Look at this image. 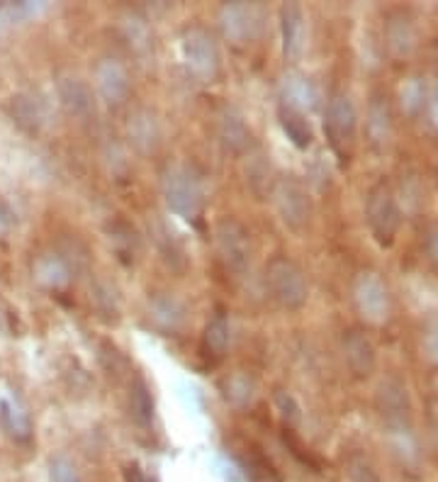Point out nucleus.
Segmentation results:
<instances>
[{"instance_id":"6e6552de","label":"nucleus","mask_w":438,"mask_h":482,"mask_svg":"<svg viewBox=\"0 0 438 482\" xmlns=\"http://www.w3.org/2000/svg\"><path fill=\"white\" fill-rule=\"evenodd\" d=\"M222 35L232 44H248L261 35L263 10L256 3H227L219 8Z\"/></svg>"},{"instance_id":"1a4fd4ad","label":"nucleus","mask_w":438,"mask_h":482,"mask_svg":"<svg viewBox=\"0 0 438 482\" xmlns=\"http://www.w3.org/2000/svg\"><path fill=\"white\" fill-rule=\"evenodd\" d=\"M353 300L358 312L373 325H383L390 317V290L373 271H360L353 281Z\"/></svg>"},{"instance_id":"bb28decb","label":"nucleus","mask_w":438,"mask_h":482,"mask_svg":"<svg viewBox=\"0 0 438 482\" xmlns=\"http://www.w3.org/2000/svg\"><path fill=\"white\" fill-rule=\"evenodd\" d=\"M224 397H227L232 404H239V407H244L254 400V380L248 376H232L224 383Z\"/></svg>"},{"instance_id":"a211bd4d","label":"nucleus","mask_w":438,"mask_h":482,"mask_svg":"<svg viewBox=\"0 0 438 482\" xmlns=\"http://www.w3.org/2000/svg\"><path fill=\"white\" fill-rule=\"evenodd\" d=\"M10 117L15 120L20 130L27 134H37L42 131L44 123H46V107L37 96L32 93H20V96L10 97Z\"/></svg>"},{"instance_id":"423d86ee","label":"nucleus","mask_w":438,"mask_h":482,"mask_svg":"<svg viewBox=\"0 0 438 482\" xmlns=\"http://www.w3.org/2000/svg\"><path fill=\"white\" fill-rule=\"evenodd\" d=\"M375 404L394 438H400L402 444L407 438H412V400L400 377H387L385 383L377 387Z\"/></svg>"},{"instance_id":"c756f323","label":"nucleus","mask_w":438,"mask_h":482,"mask_svg":"<svg viewBox=\"0 0 438 482\" xmlns=\"http://www.w3.org/2000/svg\"><path fill=\"white\" fill-rule=\"evenodd\" d=\"M110 244L117 249V254H122L120 258H130L137 251L134 229H130V224H124V222H120V229H117V224H113V229H110Z\"/></svg>"},{"instance_id":"9d476101","label":"nucleus","mask_w":438,"mask_h":482,"mask_svg":"<svg viewBox=\"0 0 438 482\" xmlns=\"http://www.w3.org/2000/svg\"><path fill=\"white\" fill-rule=\"evenodd\" d=\"M273 198H275V207H278V215H281L285 227L292 229V232H299V229H305L309 224V219H312V198L298 181H292V178L278 181L275 190H273Z\"/></svg>"},{"instance_id":"f257e3e1","label":"nucleus","mask_w":438,"mask_h":482,"mask_svg":"<svg viewBox=\"0 0 438 482\" xmlns=\"http://www.w3.org/2000/svg\"><path fill=\"white\" fill-rule=\"evenodd\" d=\"M161 185H164V198L171 212L190 222L200 217L205 210V183L193 166L175 164L164 173Z\"/></svg>"},{"instance_id":"72a5a7b5","label":"nucleus","mask_w":438,"mask_h":482,"mask_svg":"<svg viewBox=\"0 0 438 482\" xmlns=\"http://www.w3.org/2000/svg\"><path fill=\"white\" fill-rule=\"evenodd\" d=\"M124 482H156L154 478H149V475L144 473V468H141L139 463H130L124 465Z\"/></svg>"},{"instance_id":"39448f33","label":"nucleus","mask_w":438,"mask_h":482,"mask_svg":"<svg viewBox=\"0 0 438 482\" xmlns=\"http://www.w3.org/2000/svg\"><path fill=\"white\" fill-rule=\"evenodd\" d=\"M358 131V113L349 93H333L326 100L324 110V134L329 147L341 164H349Z\"/></svg>"},{"instance_id":"393cba45","label":"nucleus","mask_w":438,"mask_h":482,"mask_svg":"<svg viewBox=\"0 0 438 482\" xmlns=\"http://www.w3.org/2000/svg\"><path fill=\"white\" fill-rule=\"evenodd\" d=\"M0 421H3L5 431L15 441L29 444V438H32V419L22 410V404L18 400H13V397H3L0 400Z\"/></svg>"},{"instance_id":"2f4dec72","label":"nucleus","mask_w":438,"mask_h":482,"mask_svg":"<svg viewBox=\"0 0 438 482\" xmlns=\"http://www.w3.org/2000/svg\"><path fill=\"white\" fill-rule=\"evenodd\" d=\"M421 246H424V254H426L429 266L438 273V222H431L429 227L424 229Z\"/></svg>"},{"instance_id":"7ed1b4c3","label":"nucleus","mask_w":438,"mask_h":482,"mask_svg":"<svg viewBox=\"0 0 438 482\" xmlns=\"http://www.w3.org/2000/svg\"><path fill=\"white\" fill-rule=\"evenodd\" d=\"M366 222L377 246L390 249L397 241L400 227H402V210L394 195L392 185L387 181H377L368 190L366 198Z\"/></svg>"},{"instance_id":"4468645a","label":"nucleus","mask_w":438,"mask_h":482,"mask_svg":"<svg viewBox=\"0 0 438 482\" xmlns=\"http://www.w3.org/2000/svg\"><path fill=\"white\" fill-rule=\"evenodd\" d=\"M383 35H385L387 52L392 54L394 59H407L417 49V25L412 15L404 10H392L387 15Z\"/></svg>"},{"instance_id":"c85d7f7f","label":"nucleus","mask_w":438,"mask_h":482,"mask_svg":"<svg viewBox=\"0 0 438 482\" xmlns=\"http://www.w3.org/2000/svg\"><path fill=\"white\" fill-rule=\"evenodd\" d=\"M346 475H349L350 482H383L375 465L370 463L363 453H350L349 461H346Z\"/></svg>"},{"instance_id":"7c9ffc66","label":"nucleus","mask_w":438,"mask_h":482,"mask_svg":"<svg viewBox=\"0 0 438 482\" xmlns=\"http://www.w3.org/2000/svg\"><path fill=\"white\" fill-rule=\"evenodd\" d=\"M273 400H275V407H278V412L288 424H298L302 412H299V404L298 400L288 393V390H278V393L273 394Z\"/></svg>"},{"instance_id":"2eb2a0df","label":"nucleus","mask_w":438,"mask_h":482,"mask_svg":"<svg viewBox=\"0 0 438 482\" xmlns=\"http://www.w3.org/2000/svg\"><path fill=\"white\" fill-rule=\"evenodd\" d=\"M392 107L390 100L383 93H373L368 103V120H366V134H368L370 147L375 151H385L392 140Z\"/></svg>"},{"instance_id":"f8f14e48","label":"nucleus","mask_w":438,"mask_h":482,"mask_svg":"<svg viewBox=\"0 0 438 482\" xmlns=\"http://www.w3.org/2000/svg\"><path fill=\"white\" fill-rule=\"evenodd\" d=\"M341 346L343 359H346V366H349V370L353 373V377L366 380V377L375 373L377 353L368 334L360 332V329H349V332H343Z\"/></svg>"},{"instance_id":"20e7f679","label":"nucleus","mask_w":438,"mask_h":482,"mask_svg":"<svg viewBox=\"0 0 438 482\" xmlns=\"http://www.w3.org/2000/svg\"><path fill=\"white\" fill-rule=\"evenodd\" d=\"M265 288L271 298L288 312H298L309 300V283L298 263L285 256H275L265 266Z\"/></svg>"},{"instance_id":"c9c22d12","label":"nucleus","mask_w":438,"mask_h":482,"mask_svg":"<svg viewBox=\"0 0 438 482\" xmlns=\"http://www.w3.org/2000/svg\"><path fill=\"white\" fill-rule=\"evenodd\" d=\"M426 349H429L431 359L438 360V326H434L426 336Z\"/></svg>"},{"instance_id":"9b49d317","label":"nucleus","mask_w":438,"mask_h":482,"mask_svg":"<svg viewBox=\"0 0 438 482\" xmlns=\"http://www.w3.org/2000/svg\"><path fill=\"white\" fill-rule=\"evenodd\" d=\"M96 90L105 106H124L131 93V79L127 66L114 56H103L96 63Z\"/></svg>"},{"instance_id":"412c9836","label":"nucleus","mask_w":438,"mask_h":482,"mask_svg":"<svg viewBox=\"0 0 438 482\" xmlns=\"http://www.w3.org/2000/svg\"><path fill=\"white\" fill-rule=\"evenodd\" d=\"M281 106L305 113L316 106V88L302 73H285L281 80Z\"/></svg>"},{"instance_id":"0eeeda50","label":"nucleus","mask_w":438,"mask_h":482,"mask_svg":"<svg viewBox=\"0 0 438 482\" xmlns=\"http://www.w3.org/2000/svg\"><path fill=\"white\" fill-rule=\"evenodd\" d=\"M215 246L224 263V268L237 275H244L251 266V234L234 217L219 219L215 224Z\"/></svg>"},{"instance_id":"f3484780","label":"nucleus","mask_w":438,"mask_h":482,"mask_svg":"<svg viewBox=\"0 0 438 482\" xmlns=\"http://www.w3.org/2000/svg\"><path fill=\"white\" fill-rule=\"evenodd\" d=\"M217 137L219 144L229 154H244L246 147L251 144V130L246 127L244 117L234 107H227V110L219 113Z\"/></svg>"},{"instance_id":"aec40b11","label":"nucleus","mask_w":438,"mask_h":482,"mask_svg":"<svg viewBox=\"0 0 438 482\" xmlns=\"http://www.w3.org/2000/svg\"><path fill=\"white\" fill-rule=\"evenodd\" d=\"M32 271H35V281L39 283V285H44L46 290L69 288L71 278H73L71 263L66 261L62 254H56V251L39 256Z\"/></svg>"},{"instance_id":"5701e85b","label":"nucleus","mask_w":438,"mask_h":482,"mask_svg":"<svg viewBox=\"0 0 438 482\" xmlns=\"http://www.w3.org/2000/svg\"><path fill=\"white\" fill-rule=\"evenodd\" d=\"M278 123H281L285 137H288L290 144H292L295 149L307 151L309 147H312V141H315V131H312V124H309L305 113L292 110V107H288V106H281L278 107Z\"/></svg>"},{"instance_id":"cd10ccee","label":"nucleus","mask_w":438,"mask_h":482,"mask_svg":"<svg viewBox=\"0 0 438 482\" xmlns=\"http://www.w3.org/2000/svg\"><path fill=\"white\" fill-rule=\"evenodd\" d=\"M49 480L52 482H83L79 465L73 463V458L66 453H56L49 461Z\"/></svg>"},{"instance_id":"a878e982","label":"nucleus","mask_w":438,"mask_h":482,"mask_svg":"<svg viewBox=\"0 0 438 482\" xmlns=\"http://www.w3.org/2000/svg\"><path fill=\"white\" fill-rule=\"evenodd\" d=\"M154 394L144 377H134L130 385V414L139 427H151L154 421Z\"/></svg>"},{"instance_id":"4c0bfd02","label":"nucleus","mask_w":438,"mask_h":482,"mask_svg":"<svg viewBox=\"0 0 438 482\" xmlns=\"http://www.w3.org/2000/svg\"><path fill=\"white\" fill-rule=\"evenodd\" d=\"M0 10H3V5H0Z\"/></svg>"},{"instance_id":"f03ea898","label":"nucleus","mask_w":438,"mask_h":482,"mask_svg":"<svg viewBox=\"0 0 438 482\" xmlns=\"http://www.w3.org/2000/svg\"><path fill=\"white\" fill-rule=\"evenodd\" d=\"M181 56L188 73L198 83H215L222 73V54L210 30L200 25L185 27L181 35Z\"/></svg>"},{"instance_id":"dca6fc26","label":"nucleus","mask_w":438,"mask_h":482,"mask_svg":"<svg viewBox=\"0 0 438 482\" xmlns=\"http://www.w3.org/2000/svg\"><path fill=\"white\" fill-rule=\"evenodd\" d=\"M127 140L134 149L149 156L161 147V124H158L156 114L139 107L137 113H131L130 123H127Z\"/></svg>"},{"instance_id":"e433bc0d","label":"nucleus","mask_w":438,"mask_h":482,"mask_svg":"<svg viewBox=\"0 0 438 482\" xmlns=\"http://www.w3.org/2000/svg\"><path fill=\"white\" fill-rule=\"evenodd\" d=\"M436 185H438V168H436Z\"/></svg>"},{"instance_id":"473e14b6","label":"nucleus","mask_w":438,"mask_h":482,"mask_svg":"<svg viewBox=\"0 0 438 482\" xmlns=\"http://www.w3.org/2000/svg\"><path fill=\"white\" fill-rule=\"evenodd\" d=\"M96 302H97V309H100V315L105 317V315H113V319H117V302H114V298L110 295V290L107 288H97L96 290Z\"/></svg>"},{"instance_id":"4be33fe9","label":"nucleus","mask_w":438,"mask_h":482,"mask_svg":"<svg viewBox=\"0 0 438 482\" xmlns=\"http://www.w3.org/2000/svg\"><path fill=\"white\" fill-rule=\"evenodd\" d=\"M281 35L282 54L288 59H295L302 49V37H305V15L298 3H285L281 8Z\"/></svg>"},{"instance_id":"ddd939ff","label":"nucleus","mask_w":438,"mask_h":482,"mask_svg":"<svg viewBox=\"0 0 438 482\" xmlns=\"http://www.w3.org/2000/svg\"><path fill=\"white\" fill-rule=\"evenodd\" d=\"M56 96H59L63 113L71 114V117L86 120L88 114L96 110L93 88L88 86L80 76H73V73L59 76V80H56Z\"/></svg>"},{"instance_id":"6ab92c4d","label":"nucleus","mask_w":438,"mask_h":482,"mask_svg":"<svg viewBox=\"0 0 438 482\" xmlns=\"http://www.w3.org/2000/svg\"><path fill=\"white\" fill-rule=\"evenodd\" d=\"M149 317L158 332L175 334L185 325L188 309H185L183 302L175 298V295L161 292V295H156V298L149 302Z\"/></svg>"},{"instance_id":"b1692460","label":"nucleus","mask_w":438,"mask_h":482,"mask_svg":"<svg viewBox=\"0 0 438 482\" xmlns=\"http://www.w3.org/2000/svg\"><path fill=\"white\" fill-rule=\"evenodd\" d=\"M229 349V322L224 312H217L212 317L207 326H205V334H202V356L210 359L212 363L224 359V353Z\"/></svg>"},{"instance_id":"f704fd0d","label":"nucleus","mask_w":438,"mask_h":482,"mask_svg":"<svg viewBox=\"0 0 438 482\" xmlns=\"http://www.w3.org/2000/svg\"><path fill=\"white\" fill-rule=\"evenodd\" d=\"M13 227H15V215L8 207V202L0 200V237H5Z\"/></svg>"}]
</instances>
